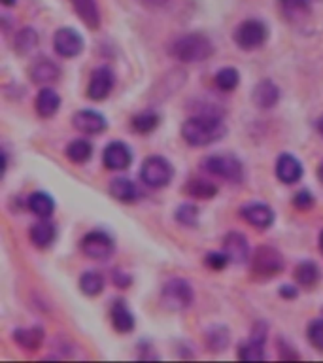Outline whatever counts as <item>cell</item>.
Listing matches in <instances>:
<instances>
[{
    "instance_id": "obj_14",
    "label": "cell",
    "mask_w": 323,
    "mask_h": 363,
    "mask_svg": "<svg viewBox=\"0 0 323 363\" xmlns=\"http://www.w3.org/2000/svg\"><path fill=\"white\" fill-rule=\"evenodd\" d=\"M303 174H305L303 163L291 153H282L276 159V178L282 184H297Z\"/></svg>"
},
{
    "instance_id": "obj_39",
    "label": "cell",
    "mask_w": 323,
    "mask_h": 363,
    "mask_svg": "<svg viewBox=\"0 0 323 363\" xmlns=\"http://www.w3.org/2000/svg\"><path fill=\"white\" fill-rule=\"evenodd\" d=\"M278 352H280V357H282V359H300V356L295 352L293 346L286 345L282 339L278 340Z\"/></svg>"
},
{
    "instance_id": "obj_25",
    "label": "cell",
    "mask_w": 323,
    "mask_h": 363,
    "mask_svg": "<svg viewBox=\"0 0 323 363\" xmlns=\"http://www.w3.org/2000/svg\"><path fill=\"white\" fill-rule=\"evenodd\" d=\"M185 194H188L191 199L208 201L214 199V197L218 195V186L212 184L210 180H205V178H191V180L185 184Z\"/></svg>"
},
{
    "instance_id": "obj_9",
    "label": "cell",
    "mask_w": 323,
    "mask_h": 363,
    "mask_svg": "<svg viewBox=\"0 0 323 363\" xmlns=\"http://www.w3.org/2000/svg\"><path fill=\"white\" fill-rule=\"evenodd\" d=\"M53 46H55V52L59 53L61 57L72 59L78 57V55L83 52L85 42H83L82 35H80L76 29H72V27H63V29L57 30L55 36H53Z\"/></svg>"
},
{
    "instance_id": "obj_21",
    "label": "cell",
    "mask_w": 323,
    "mask_h": 363,
    "mask_svg": "<svg viewBox=\"0 0 323 363\" xmlns=\"http://www.w3.org/2000/svg\"><path fill=\"white\" fill-rule=\"evenodd\" d=\"M74 12L78 18L82 19L83 23L87 25L89 29L97 30L100 27V10L97 0H71Z\"/></svg>"
},
{
    "instance_id": "obj_35",
    "label": "cell",
    "mask_w": 323,
    "mask_h": 363,
    "mask_svg": "<svg viewBox=\"0 0 323 363\" xmlns=\"http://www.w3.org/2000/svg\"><path fill=\"white\" fill-rule=\"evenodd\" d=\"M280 6L282 12L291 19L305 18L310 12V0H280Z\"/></svg>"
},
{
    "instance_id": "obj_27",
    "label": "cell",
    "mask_w": 323,
    "mask_h": 363,
    "mask_svg": "<svg viewBox=\"0 0 323 363\" xmlns=\"http://www.w3.org/2000/svg\"><path fill=\"white\" fill-rule=\"evenodd\" d=\"M231 343L229 329L225 326H212V328L206 329L205 333V345L210 352H224Z\"/></svg>"
},
{
    "instance_id": "obj_31",
    "label": "cell",
    "mask_w": 323,
    "mask_h": 363,
    "mask_svg": "<svg viewBox=\"0 0 323 363\" xmlns=\"http://www.w3.org/2000/svg\"><path fill=\"white\" fill-rule=\"evenodd\" d=\"M214 83H216V88L219 91H224V93H231V91H235L238 88V83H240V74L236 69L233 66H225L221 71H218V74L214 76Z\"/></svg>"
},
{
    "instance_id": "obj_32",
    "label": "cell",
    "mask_w": 323,
    "mask_h": 363,
    "mask_svg": "<svg viewBox=\"0 0 323 363\" xmlns=\"http://www.w3.org/2000/svg\"><path fill=\"white\" fill-rule=\"evenodd\" d=\"M264 343H259L255 339H250L246 343L238 345V359L244 362H263L264 359Z\"/></svg>"
},
{
    "instance_id": "obj_6",
    "label": "cell",
    "mask_w": 323,
    "mask_h": 363,
    "mask_svg": "<svg viewBox=\"0 0 323 363\" xmlns=\"http://www.w3.org/2000/svg\"><path fill=\"white\" fill-rule=\"evenodd\" d=\"M286 269V259L280 250L272 246H259L252 258V275L255 278H274Z\"/></svg>"
},
{
    "instance_id": "obj_42",
    "label": "cell",
    "mask_w": 323,
    "mask_h": 363,
    "mask_svg": "<svg viewBox=\"0 0 323 363\" xmlns=\"http://www.w3.org/2000/svg\"><path fill=\"white\" fill-rule=\"evenodd\" d=\"M280 295H282L284 299H295L299 295V290L295 286H288V284H286V286L280 287Z\"/></svg>"
},
{
    "instance_id": "obj_23",
    "label": "cell",
    "mask_w": 323,
    "mask_h": 363,
    "mask_svg": "<svg viewBox=\"0 0 323 363\" xmlns=\"http://www.w3.org/2000/svg\"><path fill=\"white\" fill-rule=\"evenodd\" d=\"M27 206H29V210L35 216L42 218V220L51 218V214L55 212V201L46 191H35V194H30L29 199H27Z\"/></svg>"
},
{
    "instance_id": "obj_16",
    "label": "cell",
    "mask_w": 323,
    "mask_h": 363,
    "mask_svg": "<svg viewBox=\"0 0 323 363\" xmlns=\"http://www.w3.org/2000/svg\"><path fill=\"white\" fill-rule=\"evenodd\" d=\"M253 105L261 110H269L280 100V88L272 80H261L252 91Z\"/></svg>"
},
{
    "instance_id": "obj_47",
    "label": "cell",
    "mask_w": 323,
    "mask_h": 363,
    "mask_svg": "<svg viewBox=\"0 0 323 363\" xmlns=\"http://www.w3.org/2000/svg\"><path fill=\"white\" fill-rule=\"evenodd\" d=\"M319 250H322V254H323V231L319 233Z\"/></svg>"
},
{
    "instance_id": "obj_45",
    "label": "cell",
    "mask_w": 323,
    "mask_h": 363,
    "mask_svg": "<svg viewBox=\"0 0 323 363\" xmlns=\"http://www.w3.org/2000/svg\"><path fill=\"white\" fill-rule=\"evenodd\" d=\"M317 178H319V182L323 184V163L317 167Z\"/></svg>"
},
{
    "instance_id": "obj_38",
    "label": "cell",
    "mask_w": 323,
    "mask_h": 363,
    "mask_svg": "<svg viewBox=\"0 0 323 363\" xmlns=\"http://www.w3.org/2000/svg\"><path fill=\"white\" fill-rule=\"evenodd\" d=\"M314 203H316V201H314V195H312L308 189H300V191H297L293 197V205L297 210H310L312 206H314Z\"/></svg>"
},
{
    "instance_id": "obj_4",
    "label": "cell",
    "mask_w": 323,
    "mask_h": 363,
    "mask_svg": "<svg viewBox=\"0 0 323 363\" xmlns=\"http://www.w3.org/2000/svg\"><path fill=\"white\" fill-rule=\"evenodd\" d=\"M174 178V167L166 157L161 155H150L144 159L140 167V180L147 188L161 189L166 188Z\"/></svg>"
},
{
    "instance_id": "obj_17",
    "label": "cell",
    "mask_w": 323,
    "mask_h": 363,
    "mask_svg": "<svg viewBox=\"0 0 323 363\" xmlns=\"http://www.w3.org/2000/svg\"><path fill=\"white\" fill-rule=\"evenodd\" d=\"M110 320H112L114 329L121 335L130 333L136 326V320L133 316V312L129 311V307L123 299H116L112 309H110Z\"/></svg>"
},
{
    "instance_id": "obj_10",
    "label": "cell",
    "mask_w": 323,
    "mask_h": 363,
    "mask_svg": "<svg viewBox=\"0 0 323 363\" xmlns=\"http://www.w3.org/2000/svg\"><path fill=\"white\" fill-rule=\"evenodd\" d=\"M114 85H116V76L108 66H99L91 72L87 83V97L91 100H104L108 95L112 93Z\"/></svg>"
},
{
    "instance_id": "obj_30",
    "label": "cell",
    "mask_w": 323,
    "mask_h": 363,
    "mask_svg": "<svg viewBox=\"0 0 323 363\" xmlns=\"http://www.w3.org/2000/svg\"><path fill=\"white\" fill-rule=\"evenodd\" d=\"M38 46V35L32 27H25L19 32H16V38H13V49L19 53V55H27L35 47Z\"/></svg>"
},
{
    "instance_id": "obj_7",
    "label": "cell",
    "mask_w": 323,
    "mask_h": 363,
    "mask_svg": "<svg viewBox=\"0 0 323 363\" xmlns=\"http://www.w3.org/2000/svg\"><path fill=\"white\" fill-rule=\"evenodd\" d=\"M233 38H235L236 46L246 49V52H252V49H257V47H261L267 42L269 29L259 19H246V21H242L236 27Z\"/></svg>"
},
{
    "instance_id": "obj_12",
    "label": "cell",
    "mask_w": 323,
    "mask_h": 363,
    "mask_svg": "<svg viewBox=\"0 0 323 363\" xmlns=\"http://www.w3.org/2000/svg\"><path fill=\"white\" fill-rule=\"evenodd\" d=\"M102 161L108 170H127L133 163V152L125 142H110L104 148Z\"/></svg>"
},
{
    "instance_id": "obj_18",
    "label": "cell",
    "mask_w": 323,
    "mask_h": 363,
    "mask_svg": "<svg viewBox=\"0 0 323 363\" xmlns=\"http://www.w3.org/2000/svg\"><path fill=\"white\" fill-rule=\"evenodd\" d=\"M29 237H30V242L35 244L36 248H40V250H46L49 248L55 242L57 239V229L49 222V218L47 220H42L40 222H36L29 231Z\"/></svg>"
},
{
    "instance_id": "obj_34",
    "label": "cell",
    "mask_w": 323,
    "mask_h": 363,
    "mask_svg": "<svg viewBox=\"0 0 323 363\" xmlns=\"http://www.w3.org/2000/svg\"><path fill=\"white\" fill-rule=\"evenodd\" d=\"M174 218H176L178 223H182L185 227H195L199 223V208L193 203H183L176 208Z\"/></svg>"
},
{
    "instance_id": "obj_19",
    "label": "cell",
    "mask_w": 323,
    "mask_h": 363,
    "mask_svg": "<svg viewBox=\"0 0 323 363\" xmlns=\"http://www.w3.org/2000/svg\"><path fill=\"white\" fill-rule=\"evenodd\" d=\"M61 76V69L51 59H38L32 69H30V78L32 82L38 85H47V83L57 82V78Z\"/></svg>"
},
{
    "instance_id": "obj_8",
    "label": "cell",
    "mask_w": 323,
    "mask_h": 363,
    "mask_svg": "<svg viewBox=\"0 0 323 363\" xmlns=\"http://www.w3.org/2000/svg\"><path fill=\"white\" fill-rule=\"evenodd\" d=\"M80 248H82L83 256L100 261V259H108L112 256L116 244H114L112 237L104 231H91L83 237Z\"/></svg>"
},
{
    "instance_id": "obj_13",
    "label": "cell",
    "mask_w": 323,
    "mask_h": 363,
    "mask_svg": "<svg viewBox=\"0 0 323 363\" xmlns=\"http://www.w3.org/2000/svg\"><path fill=\"white\" fill-rule=\"evenodd\" d=\"M72 125H74V129L83 133V135H99V133L106 131L108 121L99 112L80 110L72 116Z\"/></svg>"
},
{
    "instance_id": "obj_33",
    "label": "cell",
    "mask_w": 323,
    "mask_h": 363,
    "mask_svg": "<svg viewBox=\"0 0 323 363\" xmlns=\"http://www.w3.org/2000/svg\"><path fill=\"white\" fill-rule=\"evenodd\" d=\"M161 117L155 112H142L138 116L133 117V131L140 133V135H150L159 127Z\"/></svg>"
},
{
    "instance_id": "obj_2",
    "label": "cell",
    "mask_w": 323,
    "mask_h": 363,
    "mask_svg": "<svg viewBox=\"0 0 323 363\" xmlns=\"http://www.w3.org/2000/svg\"><path fill=\"white\" fill-rule=\"evenodd\" d=\"M171 55L180 63H202L214 55V44L206 35L189 32L178 36L171 44Z\"/></svg>"
},
{
    "instance_id": "obj_22",
    "label": "cell",
    "mask_w": 323,
    "mask_h": 363,
    "mask_svg": "<svg viewBox=\"0 0 323 363\" xmlns=\"http://www.w3.org/2000/svg\"><path fill=\"white\" fill-rule=\"evenodd\" d=\"M35 106L36 112H38V116L53 117L57 114V110H59L61 106L59 93L51 88H44L40 93H38V97H36Z\"/></svg>"
},
{
    "instance_id": "obj_11",
    "label": "cell",
    "mask_w": 323,
    "mask_h": 363,
    "mask_svg": "<svg viewBox=\"0 0 323 363\" xmlns=\"http://www.w3.org/2000/svg\"><path fill=\"white\" fill-rule=\"evenodd\" d=\"M240 216L255 229H269L274 223V210L264 203H248L240 208Z\"/></svg>"
},
{
    "instance_id": "obj_15",
    "label": "cell",
    "mask_w": 323,
    "mask_h": 363,
    "mask_svg": "<svg viewBox=\"0 0 323 363\" xmlns=\"http://www.w3.org/2000/svg\"><path fill=\"white\" fill-rule=\"evenodd\" d=\"M224 252L229 256L231 263H244L250 258V244L242 233L231 231L224 237Z\"/></svg>"
},
{
    "instance_id": "obj_36",
    "label": "cell",
    "mask_w": 323,
    "mask_h": 363,
    "mask_svg": "<svg viewBox=\"0 0 323 363\" xmlns=\"http://www.w3.org/2000/svg\"><path fill=\"white\" fill-rule=\"evenodd\" d=\"M306 337H308V343H310L316 350L323 352V318H316L308 323L306 328Z\"/></svg>"
},
{
    "instance_id": "obj_26",
    "label": "cell",
    "mask_w": 323,
    "mask_h": 363,
    "mask_svg": "<svg viewBox=\"0 0 323 363\" xmlns=\"http://www.w3.org/2000/svg\"><path fill=\"white\" fill-rule=\"evenodd\" d=\"M293 276L300 287H314L317 282L322 280V270L314 261H300L295 267Z\"/></svg>"
},
{
    "instance_id": "obj_44",
    "label": "cell",
    "mask_w": 323,
    "mask_h": 363,
    "mask_svg": "<svg viewBox=\"0 0 323 363\" xmlns=\"http://www.w3.org/2000/svg\"><path fill=\"white\" fill-rule=\"evenodd\" d=\"M316 129H317V133H319V135L323 136V116L319 117V119H317V121H316Z\"/></svg>"
},
{
    "instance_id": "obj_43",
    "label": "cell",
    "mask_w": 323,
    "mask_h": 363,
    "mask_svg": "<svg viewBox=\"0 0 323 363\" xmlns=\"http://www.w3.org/2000/svg\"><path fill=\"white\" fill-rule=\"evenodd\" d=\"M146 4H150V6H163L166 0H144Z\"/></svg>"
},
{
    "instance_id": "obj_40",
    "label": "cell",
    "mask_w": 323,
    "mask_h": 363,
    "mask_svg": "<svg viewBox=\"0 0 323 363\" xmlns=\"http://www.w3.org/2000/svg\"><path fill=\"white\" fill-rule=\"evenodd\" d=\"M114 278V284L118 287H121V290H125V287H129L130 284H133V278H130V275H127V273H123V270H116L112 275Z\"/></svg>"
},
{
    "instance_id": "obj_24",
    "label": "cell",
    "mask_w": 323,
    "mask_h": 363,
    "mask_svg": "<svg viewBox=\"0 0 323 363\" xmlns=\"http://www.w3.org/2000/svg\"><path fill=\"white\" fill-rule=\"evenodd\" d=\"M110 195L119 203L129 205V203H135L136 197H138V189H136L135 182L125 178V176H119V178H114L110 182Z\"/></svg>"
},
{
    "instance_id": "obj_20",
    "label": "cell",
    "mask_w": 323,
    "mask_h": 363,
    "mask_svg": "<svg viewBox=\"0 0 323 363\" xmlns=\"http://www.w3.org/2000/svg\"><path fill=\"white\" fill-rule=\"evenodd\" d=\"M13 340L18 343L23 350L27 352H36L38 348L42 346V343H44V337H46V333H44V329L40 328V326H35V328H19L13 331Z\"/></svg>"
},
{
    "instance_id": "obj_37",
    "label": "cell",
    "mask_w": 323,
    "mask_h": 363,
    "mask_svg": "<svg viewBox=\"0 0 323 363\" xmlns=\"http://www.w3.org/2000/svg\"><path fill=\"white\" fill-rule=\"evenodd\" d=\"M205 263L212 270H224L231 263V259L225 252H210L205 256Z\"/></svg>"
},
{
    "instance_id": "obj_41",
    "label": "cell",
    "mask_w": 323,
    "mask_h": 363,
    "mask_svg": "<svg viewBox=\"0 0 323 363\" xmlns=\"http://www.w3.org/2000/svg\"><path fill=\"white\" fill-rule=\"evenodd\" d=\"M252 339L259 340V343H264V340H267V323L257 322L255 326H253Z\"/></svg>"
},
{
    "instance_id": "obj_46",
    "label": "cell",
    "mask_w": 323,
    "mask_h": 363,
    "mask_svg": "<svg viewBox=\"0 0 323 363\" xmlns=\"http://www.w3.org/2000/svg\"><path fill=\"white\" fill-rule=\"evenodd\" d=\"M2 4H4V6H13V4H16V0H2Z\"/></svg>"
},
{
    "instance_id": "obj_29",
    "label": "cell",
    "mask_w": 323,
    "mask_h": 363,
    "mask_svg": "<svg viewBox=\"0 0 323 363\" xmlns=\"http://www.w3.org/2000/svg\"><path fill=\"white\" fill-rule=\"evenodd\" d=\"M80 290L87 297H97L104 290V276L99 270H87L80 276Z\"/></svg>"
},
{
    "instance_id": "obj_1",
    "label": "cell",
    "mask_w": 323,
    "mask_h": 363,
    "mask_svg": "<svg viewBox=\"0 0 323 363\" xmlns=\"http://www.w3.org/2000/svg\"><path fill=\"white\" fill-rule=\"evenodd\" d=\"M227 135V125L219 112L206 110L191 116L182 125L183 141L193 148L210 146Z\"/></svg>"
},
{
    "instance_id": "obj_28",
    "label": "cell",
    "mask_w": 323,
    "mask_h": 363,
    "mask_svg": "<svg viewBox=\"0 0 323 363\" xmlns=\"http://www.w3.org/2000/svg\"><path fill=\"white\" fill-rule=\"evenodd\" d=\"M65 153L72 163L83 165L93 157V144L89 141H83V138H78V141H72L71 144L66 146Z\"/></svg>"
},
{
    "instance_id": "obj_5",
    "label": "cell",
    "mask_w": 323,
    "mask_h": 363,
    "mask_svg": "<svg viewBox=\"0 0 323 363\" xmlns=\"http://www.w3.org/2000/svg\"><path fill=\"white\" fill-rule=\"evenodd\" d=\"M193 287L183 278H172L161 290V303L166 311L180 312L193 305Z\"/></svg>"
},
{
    "instance_id": "obj_3",
    "label": "cell",
    "mask_w": 323,
    "mask_h": 363,
    "mask_svg": "<svg viewBox=\"0 0 323 363\" xmlns=\"http://www.w3.org/2000/svg\"><path fill=\"white\" fill-rule=\"evenodd\" d=\"M202 169L212 176H218L221 180L238 182L244 180V165L238 157L231 153H219V155H208L202 159Z\"/></svg>"
}]
</instances>
